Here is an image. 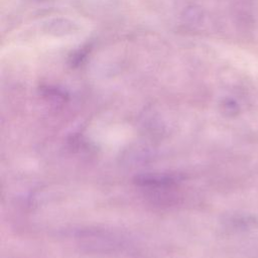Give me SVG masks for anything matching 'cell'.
Instances as JSON below:
<instances>
[]
</instances>
